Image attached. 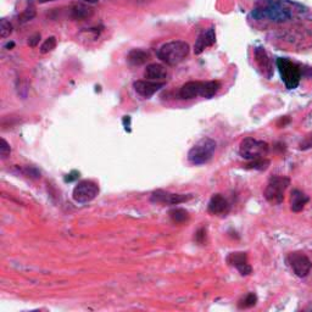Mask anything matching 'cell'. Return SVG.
Returning a JSON list of instances; mask_svg holds the SVG:
<instances>
[{"label": "cell", "mask_w": 312, "mask_h": 312, "mask_svg": "<svg viewBox=\"0 0 312 312\" xmlns=\"http://www.w3.org/2000/svg\"><path fill=\"white\" fill-rule=\"evenodd\" d=\"M298 4H292L289 1H278V0H273L270 1L267 5L263 7H258L252 11V17L256 20H267L272 22H287V21L292 20L294 16V6Z\"/></svg>", "instance_id": "6da1fadb"}, {"label": "cell", "mask_w": 312, "mask_h": 312, "mask_svg": "<svg viewBox=\"0 0 312 312\" xmlns=\"http://www.w3.org/2000/svg\"><path fill=\"white\" fill-rule=\"evenodd\" d=\"M190 47L183 41H172L165 43L157 50V58L169 66H176L182 62L189 55Z\"/></svg>", "instance_id": "7a4b0ae2"}, {"label": "cell", "mask_w": 312, "mask_h": 312, "mask_svg": "<svg viewBox=\"0 0 312 312\" xmlns=\"http://www.w3.org/2000/svg\"><path fill=\"white\" fill-rule=\"evenodd\" d=\"M220 88H221V83L217 81H209V82L190 81V82H187L186 84L182 85V88H181V90H180V97L186 100L195 99V98H198V97L210 99V98H212L213 95L217 94Z\"/></svg>", "instance_id": "3957f363"}, {"label": "cell", "mask_w": 312, "mask_h": 312, "mask_svg": "<svg viewBox=\"0 0 312 312\" xmlns=\"http://www.w3.org/2000/svg\"><path fill=\"white\" fill-rule=\"evenodd\" d=\"M217 143L212 138L205 137L194 144L188 153V160L193 165L207 164L212 159Z\"/></svg>", "instance_id": "277c9868"}, {"label": "cell", "mask_w": 312, "mask_h": 312, "mask_svg": "<svg viewBox=\"0 0 312 312\" xmlns=\"http://www.w3.org/2000/svg\"><path fill=\"white\" fill-rule=\"evenodd\" d=\"M277 67L281 73L282 81L284 82L288 89L298 88L301 76H303V71L298 63L293 62L287 58H278L277 59Z\"/></svg>", "instance_id": "5b68a950"}, {"label": "cell", "mask_w": 312, "mask_h": 312, "mask_svg": "<svg viewBox=\"0 0 312 312\" xmlns=\"http://www.w3.org/2000/svg\"><path fill=\"white\" fill-rule=\"evenodd\" d=\"M290 186V180L284 176H272L268 181L263 195L268 202L273 205H279L283 202L284 194L288 187Z\"/></svg>", "instance_id": "8992f818"}, {"label": "cell", "mask_w": 312, "mask_h": 312, "mask_svg": "<svg viewBox=\"0 0 312 312\" xmlns=\"http://www.w3.org/2000/svg\"><path fill=\"white\" fill-rule=\"evenodd\" d=\"M270 151V145L263 140H257L255 138H245L242 140L241 145H239V154L243 159L252 160L262 159L265 157Z\"/></svg>", "instance_id": "52a82bcc"}, {"label": "cell", "mask_w": 312, "mask_h": 312, "mask_svg": "<svg viewBox=\"0 0 312 312\" xmlns=\"http://www.w3.org/2000/svg\"><path fill=\"white\" fill-rule=\"evenodd\" d=\"M99 194V186L92 181H82L74 187L72 191V198L76 202L85 204L94 200Z\"/></svg>", "instance_id": "ba28073f"}, {"label": "cell", "mask_w": 312, "mask_h": 312, "mask_svg": "<svg viewBox=\"0 0 312 312\" xmlns=\"http://www.w3.org/2000/svg\"><path fill=\"white\" fill-rule=\"evenodd\" d=\"M287 262L288 265L290 266L293 272H294L298 277H300V278H304V277L308 276L312 268L311 260L301 251L290 252V254L287 256Z\"/></svg>", "instance_id": "9c48e42d"}, {"label": "cell", "mask_w": 312, "mask_h": 312, "mask_svg": "<svg viewBox=\"0 0 312 312\" xmlns=\"http://www.w3.org/2000/svg\"><path fill=\"white\" fill-rule=\"evenodd\" d=\"M190 199H193L191 194H175L170 193V191H165L159 189L151 193L150 200L155 204H169V205H178L182 204V202L189 201Z\"/></svg>", "instance_id": "30bf717a"}, {"label": "cell", "mask_w": 312, "mask_h": 312, "mask_svg": "<svg viewBox=\"0 0 312 312\" xmlns=\"http://www.w3.org/2000/svg\"><path fill=\"white\" fill-rule=\"evenodd\" d=\"M162 87H165V82L149 81V79H145V81L140 79V81H135L133 83V88H134L135 92L143 98L153 97Z\"/></svg>", "instance_id": "8fae6325"}, {"label": "cell", "mask_w": 312, "mask_h": 312, "mask_svg": "<svg viewBox=\"0 0 312 312\" xmlns=\"http://www.w3.org/2000/svg\"><path fill=\"white\" fill-rule=\"evenodd\" d=\"M227 262L236 267L242 276H249L252 272L251 266L248 262L247 252H232L227 256Z\"/></svg>", "instance_id": "7c38bea8"}, {"label": "cell", "mask_w": 312, "mask_h": 312, "mask_svg": "<svg viewBox=\"0 0 312 312\" xmlns=\"http://www.w3.org/2000/svg\"><path fill=\"white\" fill-rule=\"evenodd\" d=\"M215 43H216L215 28L210 27L204 29V31L199 34L198 39H196L195 44H194V53H195L196 55L201 54L205 49L212 47Z\"/></svg>", "instance_id": "4fadbf2b"}, {"label": "cell", "mask_w": 312, "mask_h": 312, "mask_svg": "<svg viewBox=\"0 0 312 312\" xmlns=\"http://www.w3.org/2000/svg\"><path fill=\"white\" fill-rule=\"evenodd\" d=\"M207 210L212 215L226 216L231 211V205H229L228 200L225 196H222L221 194H215L210 199L209 205H207Z\"/></svg>", "instance_id": "5bb4252c"}, {"label": "cell", "mask_w": 312, "mask_h": 312, "mask_svg": "<svg viewBox=\"0 0 312 312\" xmlns=\"http://www.w3.org/2000/svg\"><path fill=\"white\" fill-rule=\"evenodd\" d=\"M255 60L257 62L258 67L261 68L262 73L265 74L267 78H271L272 74H273V68H272V61L270 57H268L267 52L265 50V48L262 47H256L254 50Z\"/></svg>", "instance_id": "9a60e30c"}, {"label": "cell", "mask_w": 312, "mask_h": 312, "mask_svg": "<svg viewBox=\"0 0 312 312\" xmlns=\"http://www.w3.org/2000/svg\"><path fill=\"white\" fill-rule=\"evenodd\" d=\"M167 76H169L167 68L164 65H160V63H150V65L146 66L145 71H144V77L149 81L165 82Z\"/></svg>", "instance_id": "2e32d148"}, {"label": "cell", "mask_w": 312, "mask_h": 312, "mask_svg": "<svg viewBox=\"0 0 312 312\" xmlns=\"http://www.w3.org/2000/svg\"><path fill=\"white\" fill-rule=\"evenodd\" d=\"M290 195H292L290 196V209L293 212H301L305 205L310 201V198L299 189H294Z\"/></svg>", "instance_id": "e0dca14e"}, {"label": "cell", "mask_w": 312, "mask_h": 312, "mask_svg": "<svg viewBox=\"0 0 312 312\" xmlns=\"http://www.w3.org/2000/svg\"><path fill=\"white\" fill-rule=\"evenodd\" d=\"M94 14V9L84 4H74L70 9V16L74 21H83L90 18Z\"/></svg>", "instance_id": "ac0fdd59"}, {"label": "cell", "mask_w": 312, "mask_h": 312, "mask_svg": "<svg viewBox=\"0 0 312 312\" xmlns=\"http://www.w3.org/2000/svg\"><path fill=\"white\" fill-rule=\"evenodd\" d=\"M149 58H150L149 53L143 49H132L127 55L128 62L134 66L143 65L149 60Z\"/></svg>", "instance_id": "d6986e66"}, {"label": "cell", "mask_w": 312, "mask_h": 312, "mask_svg": "<svg viewBox=\"0 0 312 312\" xmlns=\"http://www.w3.org/2000/svg\"><path fill=\"white\" fill-rule=\"evenodd\" d=\"M170 217L175 223L182 225V223H186L189 220V213L185 209L176 207V209H172L170 211Z\"/></svg>", "instance_id": "ffe728a7"}, {"label": "cell", "mask_w": 312, "mask_h": 312, "mask_svg": "<svg viewBox=\"0 0 312 312\" xmlns=\"http://www.w3.org/2000/svg\"><path fill=\"white\" fill-rule=\"evenodd\" d=\"M270 164H271L270 160H267V159H265V157H262V159H257V160H252V161H250L249 164L245 165V169L265 171V170L268 169Z\"/></svg>", "instance_id": "44dd1931"}, {"label": "cell", "mask_w": 312, "mask_h": 312, "mask_svg": "<svg viewBox=\"0 0 312 312\" xmlns=\"http://www.w3.org/2000/svg\"><path fill=\"white\" fill-rule=\"evenodd\" d=\"M36 15H37L36 7H34L33 5H29V6H27L23 10L22 14L18 16V21H20L21 23L28 22V21L33 20V18L36 17Z\"/></svg>", "instance_id": "7402d4cb"}, {"label": "cell", "mask_w": 312, "mask_h": 312, "mask_svg": "<svg viewBox=\"0 0 312 312\" xmlns=\"http://www.w3.org/2000/svg\"><path fill=\"white\" fill-rule=\"evenodd\" d=\"M12 33V25L10 21H7L6 18H1L0 21V38L5 39L7 37H10V34Z\"/></svg>", "instance_id": "603a6c76"}, {"label": "cell", "mask_w": 312, "mask_h": 312, "mask_svg": "<svg viewBox=\"0 0 312 312\" xmlns=\"http://www.w3.org/2000/svg\"><path fill=\"white\" fill-rule=\"evenodd\" d=\"M57 48V38L55 37H49L44 41V43L41 47V53L42 54H48V53L53 52V50Z\"/></svg>", "instance_id": "cb8c5ba5"}, {"label": "cell", "mask_w": 312, "mask_h": 312, "mask_svg": "<svg viewBox=\"0 0 312 312\" xmlns=\"http://www.w3.org/2000/svg\"><path fill=\"white\" fill-rule=\"evenodd\" d=\"M256 303H257V298H256L255 294L250 293V294H248L243 300L239 301V309L252 308V306L256 305Z\"/></svg>", "instance_id": "d4e9b609"}, {"label": "cell", "mask_w": 312, "mask_h": 312, "mask_svg": "<svg viewBox=\"0 0 312 312\" xmlns=\"http://www.w3.org/2000/svg\"><path fill=\"white\" fill-rule=\"evenodd\" d=\"M10 154H11L10 144L7 143L4 138H1V140H0V157H1L2 160H5L10 156Z\"/></svg>", "instance_id": "484cf974"}, {"label": "cell", "mask_w": 312, "mask_h": 312, "mask_svg": "<svg viewBox=\"0 0 312 312\" xmlns=\"http://www.w3.org/2000/svg\"><path fill=\"white\" fill-rule=\"evenodd\" d=\"M312 148V133L306 135L303 140H301L300 144H299V149L300 150H309V149Z\"/></svg>", "instance_id": "4316f807"}, {"label": "cell", "mask_w": 312, "mask_h": 312, "mask_svg": "<svg viewBox=\"0 0 312 312\" xmlns=\"http://www.w3.org/2000/svg\"><path fill=\"white\" fill-rule=\"evenodd\" d=\"M39 41H41V34L36 33V34H34V36L29 37V38H28V45H29V47H32V48L37 47V44H38Z\"/></svg>", "instance_id": "83f0119b"}, {"label": "cell", "mask_w": 312, "mask_h": 312, "mask_svg": "<svg viewBox=\"0 0 312 312\" xmlns=\"http://www.w3.org/2000/svg\"><path fill=\"white\" fill-rule=\"evenodd\" d=\"M205 229L204 228H201V229H199V232L198 233H196V241H198L199 243H202L204 242V239H205Z\"/></svg>", "instance_id": "f1b7e54d"}, {"label": "cell", "mask_w": 312, "mask_h": 312, "mask_svg": "<svg viewBox=\"0 0 312 312\" xmlns=\"http://www.w3.org/2000/svg\"><path fill=\"white\" fill-rule=\"evenodd\" d=\"M50 1H57V0H38L39 4H45V2H50Z\"/></svg>", "instance_id": "f546056e"}, {"label": "cell", "mask_w": 312, "mask_h": 312, "mask_svg": "<svg viewBox=\"0 0 312 312\" xmlns=\"http://www.w3.org/2000/svg\"><path fill=\"white\" fill-rule=\"evenodd\" d=\"M83 1L88 2V4H94V2H98L99 0H83Z\"/></svg>", "instance_id": "4dcf8cb0"}]
</instances>
